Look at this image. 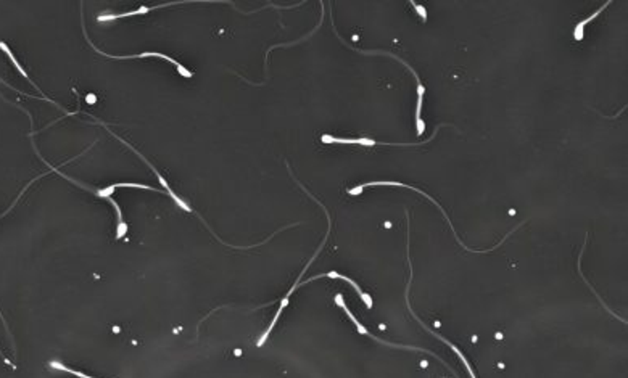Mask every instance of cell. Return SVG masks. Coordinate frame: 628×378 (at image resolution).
<instances>
[{
    "mask_svg": "<svg viewBox=\"0 0 628 378\" xmlns=\"http://www.w3.org/2000/svg\"><path fill=\"white\" fill-rule=\"evenodd\" d=\"M332 28H333V32H335V36H337L338 39H340V41H342L343 44H345L347 47H350L351 50H355V52H358V53H362V55H387V57H391V58H395V60H398V62L401 63V65H405L406 68H408V70H409L411 73H413V76L416 77V82H418V105H416V129H418V134H416V135H422V134H424L425 124H424V121H422V116H421V115H422V102H424V92H425V89H424V86H422V82H421V79H419L418 73H416V71L413 70V66H409L408 63H406L405 60H401L400 57H396V55H394V53H390V52H384V50H361V48H356V47L348 46V44H347L345 41H343V37L340 36V34L337 32L335 24H333V21H332Z\"/></svg>",
    "mask_w": 628,
    "mask_h": 378,
    "instance_id": "obj_1",
    "label": "cell"
},
{
    "mask_svg": "<svg viewBox=\"0 0 628 378\" xmlns=\"http://www.w3.org/2000/svg\"><path fill=\"white\" fill-rule=\"evenodd\" d=\"M380 185H389V187H405V189H411V190L418 191V193H421V195H424V196H425V198H429V200L432 201V203H434V205L438 206V209L441 211V214H443V216H445V219H446V220H448V223H450V225H451V230H453L454 237H456V240H458V242L461 243V247H464V249H468V252H470V253H488V252H493V249H497V248L499 247V245H503L504 240H506V237H504V238H503V242H501V243H498V245H497V247L492 248V249H483V252H480V249H470V248H468V247H465V245H464V243H463V242H461V240H459L458 234H456V230H454V227H453V224H451V219L448 218V216H446V213H445V211H443V208H441V206H440L438 203H436V201H435L434 198H432V196H430V195H427V193H425V191H422V190H419V189L413 187V185H406V184H401V182H390V180H379V182H367V184H362V185H360V187H356V189H351L350 191H348V193H350V195H358V193H361L362 189H366V187H380Z\"/></svg>",
    "mask_w": 628,
    "mask_h": 378,
    "instance_id": "obj_2",
    "label": "cell"
},
{
    "mask_svg": "<svg viewBox=\"0 0 628 378\" xmlns=\"http://www.w3.org/2000/svg\"><path fill=\"white\" fill-rule=\"evenodd\" d=\"M446 124H440V126H436L435 127V132L434 134H432L430 139H427L425 142H421V144H387V142H379V140H372V139H367V137H361V139H342V137H333V135H329V134H324L321 137V140L324 142V144H348V145H361V147H374V145H382V147H419V145H425L427 142H430L432 139H434L435 134H438V129L440 127H443Z\"/></svg>",
    "mask_w": 628,
    "mask_h": 378,
    "instance_id": "obj_3",
    "label": "cell"
},
{
    "mask_svg": "<svg viewBox=\"0 0 628 378\" xmlns=\"http://www.w3.org/2000/svg\"><path fill=\"white\" fill-rule=\"evenodd\" d=\"M92 46V44H91ZM92 48H94V50L97 53H100V55H104L107 58H116V60H127V58H147V57H158V58H163V60L166 62H169V63H173V65L178 66V71H179V75L181 76H185V77H192V71H189L187 68L181 65V63H178L174 60V58H171L168 55H165V53H158V52H145V53H139V55H124V57H115V55H107V53H104L102 50H99V48L92 46Z\"/></svg>",
    "mask_w": 628,
    "mask_h": 378,
    "instance_id": "obj_4",
    "label": "cell"
},
{
    "mask_svg": "<svg viewBox=\"0 0 628 378\" xmlns=\"http://www.w3.org/2000/svg\"><path fill=\"white\" fill-rule=\"evenodd\" d=\"M611 3H612V2L609 0V2H606L604 5H602L601 8H598L596 12L591 15V17H588V18H585V19H582V21H578V23L575 24V29H573V39H575L577 42H582V41H583V37H585V32H583V31H585V26H587V24H588V23H591L593 19H595L596 17H600V15H601L602 12H604V10H606L607 7H609Z\"/></svg>",
    "mask_w": 628,
    "mask_h": 378,
    "instance_id": "obj_5",
    "label": "cell"
},
{
    "mask_svg": "<svg viewBox=\"0 0 628 378\" xmlns=\"http://www.w3.org/2000/svg\"><path fill=\"white\" fill-rule=\"evenodd\" d=\"M322 277H329V278H342V281H345L351 285L353 288L356 290V293H358V296H360L362 301H364L366 304V308L367 309H372V298L369 296V294L362 292V290L360 288V285H358L355 281H351V278H348L347 276H342V274H338V272H327V274H324Z\"/></svg>",
    "mask_w": 628,
    "mask_h": 378,
    "instance_id": "obj_6",
    "label": "cell"
},
{
    "mask_svg": "<svg viewBox=\"0 0 628 378\" xmlns=\"http://www.w3.org/2000/svg\"><path fill=\"white\" fill-rule=\"evenodd\" d=\"M0 48H2V50H3L5 53H7V57L10 58V62H12V63H13L15 68H17V70H18L19 75H21V76H23V77H24V79H26V81L31 82V84H33L34 87H36V89H37V91H39V92H41V94H42V91H41V89H39V87H37L36 84H34V82H33L31 79H29V76L26 75V71H24V70H23V66H21V65H19V63H18L17 58H15V57H13L12 50H10V48L7 47V44H5V42H0Z\"/></svg>",
    "mask_w": 628,
    "mask_h": 378,
    "instance_id": "obj_7",
    "label": "cell"
}]
</instances>
